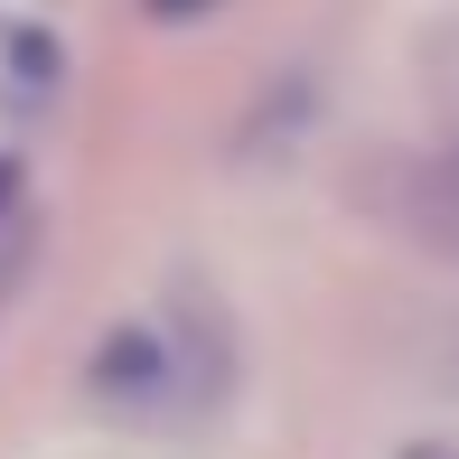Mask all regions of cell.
I'll return each mask as SVG.
<instances>
[{
	"label": "cell",
	"mask_w": 459,
	"mask_h": 459,
	"mask_svg": "<svg viewBox=\"0 0 459 459\" xmlns=\"http://www.w3.org/2000/svg\"><path fill=\"white\" fill-rule=\"evenodd\" d=\"M412 459H450V450H412Z\"/></svg>",
	"instance_id": "2"
},
{
	"label": "cell",
	"mask_w": 459,
	"mask_h": 459,
	"mask_svg": "<svg viewBox=\"0 0 459 459\" xmlns=\"http://www.w3.org/2000/svg\"><path fill=\"white\" fill-rule=\"evenodd\" d=\"M160 10H206V0H160Z\"/></svg>",
	"instance_id": "1"
}]
</instances>
